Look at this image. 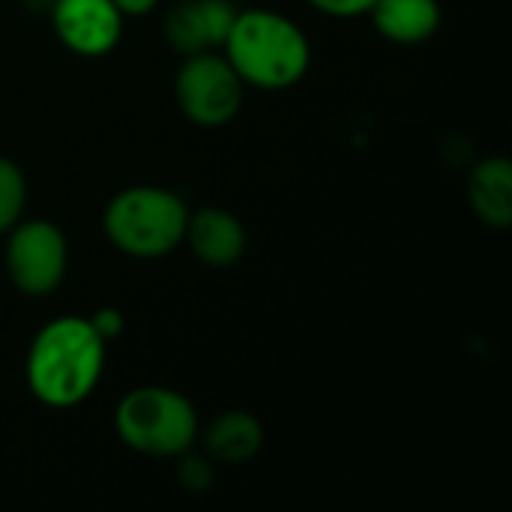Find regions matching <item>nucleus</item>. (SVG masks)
<instances>
[{"label": "nucleus", "instance_id": "nucleus-6", "mask_svg": "<svg viewBox=\"0 0 512 512\" xmlns=\"http://www.w3.org/2000/svg\"><path fill=\"white\" fill-rule=\"evenodd\" d=\"M6 270L15 288L24 294H48L60 285L66 270V240L57 225L45 219H33L24 225H12Z\"/></svg>", "mask_w": 512, "mask_h": 512}, {"label": "nucleus", "instance_id": "nucleus-14", "mask_svg": "<svg viewBox=\"0 0 512 512\" xmlns=\"http://www.w3.org/2000/svg\"><path fill=\"white\" fill-rule=\"evenodd\" d=\"M180 483H183L186 489H192V492H204V489L213 483V471H210V465L201 462V459H186V462L180 465Z\"/></svg>", "mask_w": 512, "mask_h": 512}, {"label": "nucleus", "instance_id": "nucleus-4", "mask_svg": "<svg viewBox=\"0 0 512 512\" xmlns=\"http://www.w3.org/2000/svg\"><path fill=\"white\" fill-rule=\"evenodd\" d=\"M117 435L144 456H180L198 435V417L186 396L168 387H138L120 399Z\"/></svg>", "mask_w": 512, "mask_h": 512}, {"label": "nucleus", "instance_id": "nucleus-13", "mask_svg": "<svg viewBox=\"0 0 512 512\" xmlns=\"http://www.w3.org/2000/svg\"><path fill=\"white\" fill-rule=\"evenodd\" d=\"M24 195H27L24 174L18 171L15 162L0 159V234L18 222L24 210Z\"/></svg>", "mask_w": 512, "mask_h": 512}, {"label": "nucleus", "instance_id": "nucleus-7", "mask_svg": "<svg viewBox=\"0 0 512 512\" xmlns=\"http://www.w3.org/2000/svg\"><path fill=\"white\" fill-rule=\"evenodd\" d=\"M51 15L63 45L84 57L108 54L123 30V15L111 0H54Z\"/></svg>", "mask_w": 512, "mask_h": 512}, {"label": "nucleus", "instance_id": "nucleus-9", "mask_svg": "<svg viewBox=\"0 0 512 512\" xmlns=\"http://www.w3.org/2000/svg\"><path fill=\"white\" fill-rule=\"evenodd\" d=\"M183 237L189 240L192 252L204 264H210V267H228L246 249V231H243V225L231 213L216 210V207L189 216Z\"/></svg>", "mask_w": 512, "mask_h": 512}, {"label": "nucleus", "instance_id": "nucleus-17", "mask_svg": "<svg viewBox=\"0 0 512 512\" xmlns=\"http://www.w3.org/2000/svg\"><path fill=\"white\" fill-rule=\"evenodd\" d=\"M117 9H120V15L126 18V15H147L159 0H111Z\"/></svg>", "mask_w": 512, "mask_h": 512}, {"label": "nucleus", "instance_id": "nucleus-11", "mask_svg": "<svg viewBox=\"0 0 512 512\" xmlns=\"http://www.w3.org/2000/svg\"><path fill=\"white\" fill-rule=\"evenodd\" d=\"M471 207L492 228L512 222V168L507 159H486L474 168L468 183Z\"/></svg>", "mask_w": 512, "mask_h": 512}, {"label": "nucleus", "instance_id": "nucleus-12", "mask_svg": "<svg viewBox=\"0 0 512 512\" xmlns=\"http://www.w3.org/2000/svg\"><path fill=\"white\" fill-rule=\"evenodd\" d=\"M261 441H264V429L246 411H228V414L216 417L207 429L210 456L219 462H228V465H240V462L252 459L261 450Z\"/></svg>", "mask_w": 512, "mask_h": 512}, {"label": "nucleus", "instance_id": "nucleus-5", "mask_svg": "<svg viewBox=\"0 0 512 512\" xmlns=\"http://www.w3.org/2000/svg\"><path fill=\"white\" fill-rule=\"evenodd\" d=\"M177 102L192 123L222 126L240 111L243 78L228 63V57L213 51L189 54L177 72Z\"/></svg>", "mask_w": 512, "mask_h": 512}, {"label": "nucleus", "instance_id": "nucleus-2", "mask_svg": "<svg viewBox=\"0 0 512 512\" xmlns=\"http://www.w3.org/2000/svg\"><path fill=\"white\" fill-rule=\"evenodd\" d=\"M225 54L243 84L249 81L264 90H285L297 84L312 57L303 30L270 9L237 12L225 36Z\"/></svg>", "mask_w": 512, "mask_h": 512}, {"label": "nucleus", "instance_id": "nucleus-3", "mask_svg": "<svg viewBox=\"0 0 512 512\" xmlns=\"http://www.w3.org/2000/svg\"><path fill=\"white\" fill-rule=\"evenodd\" d=\"M186 204L159 186H132L105 210V231L111 243L132 258L168 255L186 234Z\"/></svg>", "mask_w": 512, "mask_h": 512}, {"label": "nucleus", "instance_id": "nucleus-15", "mask_svg": "<svg viewBox=\"0 0 512 512\" xmlns=\"http://www.w3.org/2000/svg\"><path fill=\"white\" fill-rule=\"evenodd\" d=\"M312 6H318L321 12L327 15H336V18H354V15H363L369 12V6L375 0H309Z\"/></svg>", "mask_w": 512, "mask_h": 512}, {"label": "nucleus", "instance_id": "nucleus-10", "mask_svg": "<svg viewBox=\"0 0 512 512\" xmlns=\"http://www.w3.org/2000/svg\"><path fill=\"white\" fill-rule=\"evenodd\" d=\"M369 12L381 36L399 45L426 42L441 24L438 0H375Z\"/></svg>", "mask_w": 512, "mask_h": 512}, {"label": "nucleus", "instance_id": "nucleus-16", "mask_svg": "<svg viewBox=\"0 0 512 512\" xmlns=\"http://www.w3.org/2000/svg\"><path fill=\"white\" fill-rule=\"evenodd\" d=\"M90 324H93V330L102 336V342L114 339V336L123 330V318H120L114 309H102V312H96V315L90 318Z\"/></svg>", "mask_w": 512, "mask_h": 512}, {"label": "nucleus", "instance_id": "nucleus-1", "mask_svg": "<svg viewBox=\"0 0 512 512\" xmlns=\"http://www.w3.org/2000/svg\"><path fill=\"white\" fill-rule=\"evenodd\" d=\"M105 363V342L84 318H54L45 324L27 354V384L51 408L84 402Z\"/></svg>", "mask_w": 512, "mask_h": 512}, {"label": "nucleus", "instance_id": "nucleus-8", "mask_svg": "<svg viewBox=\"0 0 512 512\" xmlns=\"http://www.w3.org/2000/svg\"><path fill=\"white\" fill-rule=\"evenodd\" d=\"M234 15L231 0H183L168 12L165 33L183 54L213 51L216 45H225Z\"/></svg>", "mask_w": 512, "mask_h": 512}]
</instances>
